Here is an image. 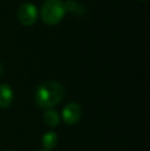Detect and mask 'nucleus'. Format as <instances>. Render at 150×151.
Wrapping results in <instances>:
<instances>
[{
  "instance_id": "nucleus-1",
  "label": "nucleus",
  "mask_w": 150,
  "mask_h": 151,
  "mask_svg": "<svg viewBox=\"0 0 150 151\" xmlns=\"http://www.w3.org/2000/svg\"><path fill=\"white\" fill-rule=\"evenodd\" d=\"M65 90L57 81H46L40 84L35 91V102L39 107L50 109L63 100Z\"/></svg>"
},
{
  "instance_id": "nucleus-2",
  "label": "nucleus",
  "mask_w": 150,
  "mask_h": 151,
  "mask_svg": "<svg viewBox=\"0 0 150 151\" xmlns=\"http://www.w3.org/2000/svg\"><path fill=\"white\" fill-rule=\"evenodd\" d=\"M65 6L61 0H45L42 4L41 18L47 25H56L65 16Z\"/></svg>"
},
{
  "instance_id": "nucleus-3",
  "label": "nucleus",
  "mask_w": 150,
  "mask_h": 151,
  "mask_svg": "<svg viewBox=\"0 0 150 151\" xmlns=\"http://www.w3.org/2000/svg\"><path fill=\"white\" fill-rule=\"evenodd\" d=\"M37 8L36 5L30 2H26L23 3L22 5L19 7L18 10V19L23 25H32L35 23L37 19Z\"/></svg>"
},
{
  "instance_id": "nucleus-4",
  "label": "nucleus",
  "mask_w": 150,
  "mask_h": 151,
  "mask_svg": "<svg viewBox=\"0 0 150 151\" xmlns=\"http://www.w3.org/2000/svg\"><path fill=\"white\" fill-rule=\"evenodd\" d=\"M62 117L65 123L69 125L74 124L81 117V107L77 103H69L63 109Z\"/></svg>"
},
{
  "instance_id": "nucleus-5",
  "label": "nucleus",
  "mask_w": 150,
  "mask_h": 151,
  "mask_svg": "<svg viewBox=\"0 0 150 151\" xmlns=\"http://www.w3.org/2000/svg\"><path fill=\"white\" fill-rule=\"evenodd\" d=\"M12 99H14V93L11 88L5 83L0 84V107H8L11 104Z\"/></svg>"
},
{
  "instance_id": "nucleus-6",
  "label": "nucleus",
  "mask_w": 150,
  "mask_h": 151,
  "mask_svg": "<svg viewBox=\"0 0 150 151\" xmlns=\"http://www.w3.org/2000/svg\"><path fill=\"white\" fill-rule=\"evenodd\" d=\"M58 135H57L55 132H46L43 136H42L41 139V143L43 145V147L45 148V150H52L58 144Z\"/></svg>"
},
{
  "instance_id": "nucleus-7",
  "label": "nucleus",
  "mask_w": 150,
  "mask_h": 151,
  "mask_svg": "<svg viewBox=\"0 0 150 151\" xmlns=\"http://www.w3.org/2000/svg\"><path fill=\"white\" fill-rule=\"evenodd\" d=\"M60 115L57 111L52 109H47L43 114V121L47 127H56L60 123Z\"/></svg>"
},
{
  "instance_id": "nucleus-8",
  "label": "nucleus",
  "mask_w": 150,
  "mask_h": 151,
  "mask_svg": "<svg viewBox=\"0 0 150 151\" xmlns=\"http://www.w3.org/2000/svg\"><path fill=\"white\" fill-rule=\"evenodd\" d=\"M65 6V9H68V10H74L76 8V3L73 1H68L67 3H64Z\"/></svg>"
},
{
  "instance_id": "nucleus-9",
  "label": "nucleus",
  "mask_w": 150,
  "mask_h": 151,
  "mask_svg": "<svg viewBox=\"0 0 150 151\" xmlns=\"http://www.w3.org/2000/svg\"><path fill=\"white\" fill-rule=\"evenodd\" d=\"M2 71H3V68H2V65H1V64H0V75H1Z\"/></svg>"
},
{
  "instance_id": "nucleus-10",
  "label": "nucleus",
  "mask_w": 150,
  "mask_h": 151,
  "mask_svg": "<svg viewBox=\"0 0 150 151\" xmlns=\"http://www.w3.org/2000/svg\"><path fill=\"white\" fill-rule=\"evenodd\" d=\"M38 151H48V150H43V149H42V150H38Z\"/></svg>"
},
{
  "instance_id": "nucleus-11",
  "label": "nucleus",
  "mask_w": 150,
  "mask_h": 151,
  "mask_svg": "<svg viewBox=\"0 0 150 151\" xmlns=\"http://www.w3.org/2000/svg\"><path fill=\"white\" fill-rule=\"evenodd\" d=\"M6 151H11V150H6Z\"/></svg>"
}]
</instances>
